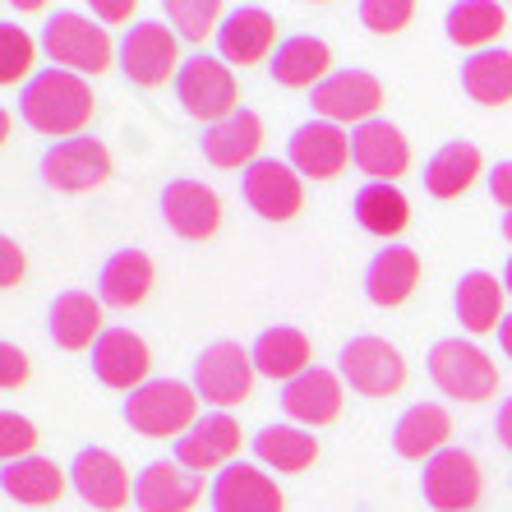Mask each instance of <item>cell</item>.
I'll return each mask as SVG.
<instances>
[{
	"mask_svg": "<svg viewBox=\"0 0 512 512\" xmlns=\"http://www.w3.org/2000/svg\"><path fill=\"white\" fill-rule=\"evenodd\" d=\"M97 97L84 84V74L74 70H42L33 74L19 93V120L37 134H51V139H79L88 120H93Z\"/></svg>",
	"mask_w": 512,
	"mask_h": 512,
	"instance_id": "6da1fadb",
	"label": "cell"
},
{
	"mask_svg": "<svg viewBox=\"0 0 512 512\" xmlns=\"http://www.w3.org/2000/svg\"><path fill=\"white\" fill-rule=\"evenodd\" d=\"M125 425L139 429L143 439H167V434H190L199 420V393L194 383L180 379H148L143 388H134L120 406Z\"/></svg>",
	"mask_w": 512,
	"mask_h": 512,
	"instance_id": "7a4b0ae2",
	"label": "cell"
},
{
	"mask_svg": "<svg viewBox=\"0 0 512 512\" xmlns=\"http://www.w3.org/2000/svg\"><path fill=\"white\" fill-rule=\"evenodd\" d=\"M42 51L51 56L56 70L74 74H102L111 70V37L107 28L79 10H56L42 28Z\"/></svg>",
	"mask_w": 512,
	"mask_h": 512,
	"instance_id": "3957f363",
	"label": "cell"
},
{
	"mask_svg": "<svg viewBox=\"0 0 512 512\" xmlns=\"http://www.w3.org/2000/svg\"><path fill=\"white\" fill-rule=\"evenodd\" d=\"M429 379H434L439 393L457 397V402H485V397L499 393L494 360L476 342H462V337H443V342L429 346Z\"/></svg>",
	"mask_w": 512,
	"mask_h": 512,
	"instance_id": "277c9868",
	"label": "cell"
},
{
	"mask_svg": "<svg viewBox=\"0 0 512 512\" xmlns=\"http://www.w3.org/2000/svg\"><path fill=\"white\" fill-rule=\"evenodd\" d=\"M176 97H180V107H185V116L208 120V125H217V120H227L240 111L236 74L217 56H208V51H194L190 60H180Z\"/></svg>",
	"mask_w": 512,
	"mask_h": 512,
	"instance_id": "5b68a950",
	"label": "cell"
},
{
	"mask_svg": "<svg viewBox=\"0 0 512 512\" xmlns=\"http://www.w3.org/2000/svg\"><path fill=\"white\" fill-rule=\"evenodd\" d=\"M254 374L259 370H254V360L245 346L213 342L194 356V393H199L208 406H217V411H227V406H240L250 397Z\"/></svg>",
	"mask_w": 512,
	"mask_h": 512,
	"instance_id": "8992f818",
	"label": "cell"
},
{
	"mask_svg": "<svg viewBox=\"0 0 512 512\" xmlns=\"http://www.w3.org/2000/svg\"><path fill=\"white\" fill-rule=\"evenodd\" d=\"M42 185L56 194H88L97 185H107L111 176V153L102 139H60L42 153Z\"/></svg>",
	"mask_w": 512,
	"mask_h": 512,
	"instance_id": "52a82bcc",
	"label": "cell"
},
{
	"mask_svg": "<svg viewBox=\"0 0 512 512\" xmlns=\"http://www.w3.org/2000/svg\"><path fill=\"white\" fill-rule=\"evenodd\" d=\"M337 374L351 383L360 397H393L406 383V360L393 342L383 337H351L337 356Z\"/></svg>",
	"mask_w": 512,
	"mask_h": 512,
	"instance_id": "ba28073f",
	"label": "cell"
},
{
	"mask_svg": "<svg viewBox=\"0 0 512 512\" xmlns=\"http://www.w3.org/2000/svg\"><path fill=\"white\" fill-rule=\"evenodd\" d=\"M116 60H120V74H125L134 88L167 84V74H180L176 33H171L167 24H157V19H143V24L125 28Z\"/></svg>",
	"mask_w": 512,
	"mask_h": 512,
	"instance_id": "9c48e42d",
	"label": "cell"
},
{
	"mask_svg": "<svg viewBox=\"0 0 512 512\" xmlns=\"http://www.w3.org/2000/svg\"><path fill=\"white\" fill-rule=\"evenodd\" d=\"M420 494L434 512H466L480 499V462L466 448H443L420 471Z\"/></svg>",
	"mask_w": 512,
	"mask_h": 512,
	"instance_id": "30bf717a",
	"label": "cell"
},
{
	"mask_svg": "<svg viewBox=\"0 0 512 512\" xmlns=\"http://www.w3.org/2000/svg\"><path fill=\"white\" fill-rule=\"evenodd\" d=\"M286 162H291L296 176L333 180L351 162V139H346L342 125H333V120H305L286 139Z\"/></svg>",
	"mask_w": 512,
	"mask_h": 512,
	"instance_id": "8fae6325",
	"label": "cell"
},
{
	"mask_svg": "<svg viewBox=\"0 0 512 512\" xmlns=\"http://www.w3.org/2000/svg\"><path fill=\"white\" fill-rule=\"evenodd\" d=\"M240 199L250 203L263 222H291L300 213V203H305V190H300V176L291 171V162L259 157L240 176Z\"/></svg>",
	"mask_w": 512,
	"mask_h": 512,
	"instance_id": "7c38bea8",
	"label": "cell"
},
{
	"mask_svg": "<svg viewBox=\"0 0 512 512\" xmlns=\"http://www.w3.org/2000/svg\"><path fill=\"white\" fill-rule=\"evenodd\" d=\"M70 485L79 499L102 512H120L134 494L125 462L116 453H107V448H79L70 462Z\"/></svg>",
	"mask_w": 512,
	"mask_h": 512,
	"instance_id": "4fadbf2b",
	"label": "cell"
},
{
	"mask_svg": "<svg viewBox=\"0 0 512 512\" xmlns=\"http://www.w3.org/2000/svg\"><path fill=\"white\" fill-rule=\"evenodd\" d=\"M310 102H314V111H319V120H333V125L356 120V125H365V120H374V111L383 107V84L370 70H337L314 88Z\"/></svg>",
	"mask_w": 512,
	"mask_h": 512,
	"instance_id": "5bb4252c",
	"label": "cell"
},
{
	"mask_svg": "<svg viewBox=\"0 0 512 512\" xmlns=\"http://www.w3.org/2000/svg\"><path fill=\"white\" fill-rule=\"evenodd\" d=\"M157 208H162V222L180 240H208L222 227V199L203 180H167Z\"/></svg>",
	"mask_w": 512,
	"mask_h": 512,
	"instance_id": "9a60e30c",
	"label": "cell"
},
{
	"mask_svg": "<svg viewBox=\"0 0 512 512\" xmlns=\"http://www.w3.org/2000/svg\"><path fill=\"white\" fill-rule=\"evenodd\" d=\"M351 162H356L374 185H393V180L406 176V167H411V143H406V134L397 130V125H388V120H365V125H356V134H351Z\"/></svg>",
	"mask_w": 512,
	"mask_h": 512,
	"instance_id": "2e32d148",
	"label": "cell"
},
{
	"mask_svg": "<svg viewBox=\"0 0 512 512\" xmlns=\"http://www.w3.org/2000/svg\"><path fill=\"white\" fill-rule=\"evenodd\" d=\"M208 503H213V512H282V489L259 466L231 462L213 476Z\"/></svg>",
	"mask_w": 512,
	"mask_h": 512,
	"instance_id": "e0dca14e",
	"label": "cell"
},
{
	"mask_svg": "<svg viewBox=\"0 0 512 512\" xmlns=\"http://www.w3.org/2000/svg\"><path fill=\"white\" fill-rule=\"evenodd\" d=\"M240 425L227 416V411H213V416H199L190 434L176 439V462L194 476L203 471H217V466H231V457L240 453Z\"/></svg>",
	"mask_w": 512,
	"mask_h": 512,
	"instance_id": "ac0fdd59",
	"label": "cell"
},
{
	"mask_svg": "<svg viewBox=\"0 0 512 512\" xmlns=\"http://www.w3.org/2000/svg\"><path fill=\"white\" fill-rule=\"evenodd\" d=\"M148 365H153V356H148L143 337L130 333V328H107L93 346V379L107 383V388H125V393L143 388Z\"/></svg>",
	"mask_w": 512,
	"mask_h": 512,
	"instance_id": "d6986e66",
	"label": "cell"
},
{
	"mask_svg": "<svg viewBox=\"0 0 512 512\" xmlns=\"http://www.w3.org/2000/svg\"><path fill=\"white\" fill-rule=\"evenodd\" d=\"M203 499V476L180 462H148L134 476V508L139 512H190Z\"/></svg>",
	"mask_w": 512,
	"mask_h": 512,
	"instance_id": "ffe728a7",
	"label": "cell"
},
{
	"mask_svg": "<svg viewBox=\"0 0 512 512\" xmlns=\"http://www.w3.org/2000/svg\"><path fill=\"white\" fill-rule=\"evenodd\" d=\"M273 42H277V24L263 5H236V10L222 19V28H217V51H222V60H231V65H259V60L273 51Z\"/></svg>",
	"mask_w": 512,
	"mask_h": 512,
	"instance_id": "44dd1931",
	"label": "cell"
},
{
	"mask_svg": "<svg viewBox=\"0 0 512 512\" xmlns=\"http://www.w3.org/2000/svg\"><path fill=\"white\" fill-rule=\"evenodd\" d=\"M282 411L296 425H328V420H337V411H342V374L310 365L300 379H291L282 388Z\"/></svg>",
	"mask_w": 512,
	"mask_h": 512,
	"instance_id": "7402d4cb",
	"label": "cell"
},
{
	"mask_svg": "<svg viewBox=\"0 0 512 512\" xmlns=\"http://www.w3.org/2000/svg\"><path fill=\"white\" fill-rule=\"evenodd\" d=\"M259 148H263V120L245 107H240L236 116L217 120V125L203 130V157L222 171H231V167L250 171L254 162H259Z\"/></svg>",
	"mask_w": 512,
	"mask_h": 512,
	"instance_id": "603a6c76",
	"label": "cell"
},
{
	"mask_svg": "<svg viewBox=\"0 0 512 512\" xmlns=\"http://www.w3.org/2000/svg\"><path fill=\"white\" fill-rule=\"evenodd\" d=\"M448 434H453V416H448L439 402H416L397 416L393 453L406 457V462H429L434 453L448 448Z\"/></svg>",
	"mask_w": 512,
	"mask_h": 512,
	"instance_id": "cb8c5ba5",
	"label": "cell"
},
{
	"mask_svg": "<svg viewBox=\"0 0 512 512\" xmlns=\"http://www.w3.org/2000/svg\"><path fill=\"white\" fill-rule=\"evenodd\" d=\"M47 333L60 351L97 346V337L107 333V328H102V300L88 296V291H60L47 310Z\"/></svg>",
	"mask_w": 512,
	"mask_h": 512,
	"instance_id": "d4e9b609",
	"label": "cell"
},
{
	"mask_svg": "<svg viewBox=\"0 0 512 512\" xmlns=\"http://www.w3.org/2000/svg\"><path fill=\"white\" fill-rule=\"evenodd\" d=\"M416 282H420V254L411 250V245H388V250H379L370 259V268H365V296H370L379 310L406 305L411 291H416Z\"/></svg>",
	"mask_w": 512,
	"mask_h": 512,
	"instance_id": "484cf974",
	"label": "cell"
},
{
	"mask_svg": "<svg viewBox=\"0 0 512 512\" xmlns=\"http://www.w3.org/2000/svg\"><path fill=\"white\" fill-rule=\"evenodd\" d=\"M153 259L143 250H116L107 263H102V273H97V300L111 305V310H134L148 300L153 291Z\"/></svg>",
	"mask_w": 512,
	"mask_h": 512,
	"instance_id": "4316f807",
	"label": "cell"
},
{
	"mask_svg": "<svg viewBox=\"0 0 512 512\" xmlns=\"http://www.w3.org/2000/svg\"><path fill=\"white\" fill-rule=\"evenodd\" d=\"M328 65H333L328 42L310 33H296V37H286V42H277L273 60H268V74L282 88H319L328 79Z\"/></svg>",
	"mask_w": 512,
	"mask_h": 512,
	"instance_id": "83f0119b",
	"label": "cell"
},
{
	"mask_svg": "<svg viewBox=\"0 0 512 512\" xmlns=\"http://www.w3.org/2000/svg\"><path fill=\"white\" fill-rule=\"evenodd\" d=\"M310 337L300 333V328H291V323H277V328H263L259 337H254L250 346V360L254 370L263 374V379H300V374L310 370Z\"/></svg>",
	"mask_w": 512,
	"mask_h": 512,
	"instance_id": "f1b7e54d",
	"label": "cell"
},
{
	"mask_svg": "<svg viewBox=\"0 0 512 512\" xmlns=\"http://www.w3.org/2000/svg\"><path fill=\"white\" fill-rule=\"evenodd\" d=\"M453 310L466 333H494L503 323V286L494 273H462L453 286Z\"/></svg>",
	"mask_w": 512,
	"mask_h": 512,
	"instance_id": "f546056e",
	"label": "cell"
},
{
	"mask_svg": "<svg viewBox=\"0 0 512 512\" xmlns=\"http://www.w3.org/2000/svg\"><path fill=\"white\" fill-rule=\"evenodd\" d=\"M480 148L476 143H462V139H453V143H443L439 153L425 162V194L429 199H457V194H466L471 185H476V176H480Z\"/></svg>",
	"mask_w": 512,
	"mask_h": 512,
	"instance_id": "4dcf8cb0",
	"label": "cell"
},
{
	"mask_svg": "<svg viewBox=\"0 0 512 512\" xmlns=\"http://www.w3.org/2000/svg\"><path fill=\"white\" fill-rule=\"evenodd\" d=\"M254 457L263 466H273L282 476H300V471H310L314 457H319V439L305 434L300 425H263L254 434Z\"/></svg>",
	"mask_w": 512,
	"mask_h": 512,
	"instance_id": "1f68e13d",
	"label": "cell"
},
{
	"mask_svg": "<svg viewBox=\"0 0 512 512\" xmlns=\"http://www.w3.org/2000/svg\"><path fill=\"white\" fill-rule=\"evenodd\" d=\"M0 485L14 503H28V508H47L65 494V471L47 457H19V462H5L0 471Z\"/></svg>",
	"mask_w": 512,
	"mask_h": 512,
	"instance_id": "d6a6232c",
	"label": "cell"
},
{
	"mask_svg": "<svg viewBox=\"0 0 512 512\" xmlns=\"http://www.w3.org/2000/svg\"><path fill=\"white\" fill-rule=\"evenodd\" d=\"M462 93L480 107H503L512 102V51L489 47L471 51L462 65Z\"/></svg>",
	"mask_w": 512,
	"mask_h": 512,
	"instance_id": "836d02e7",
	"label": "cell"
},
{
	"mask_svg": "<svg viewBox=\"0 0 512 512\" xmlns=\"http://www.w3.org/2000/svg\"><path fill=\"white\" fill-rule=\"evenodd\" d=\"M351 213H356V222L370 236H397V231H406V222H411V203H406V194L397 190V185H360L356 199H351Z\"/></svg>",
	"mask_w": 512,
	"mask_h": 512,
	"instance_id": "e575fe53",
	"label": "cell"
},
{
	"mask_svg": "<svg viewBox=\"0 0 512 512\" xmlns=\"http://www.w3.org/2000/svg\"><path fill=\"white\" fill-rule=\"evenodd\" d=\"M503 5H494V0H457V5H448V14H443V28H448V42H457V47H471V51H489V42L503 33Z\"/></svg>",
	"mask_w": 512,
	"mask_h": 512,
	"instance_id": "d590c367",
	"label": "cell"
},
{
	"mask_svg": "<svg viewBox=\"0 0 512 512\" xmlns=\"http://www.w3.org/2000/svg\"><path fill=\"white\" fill-rule=\"evenodd\" d=\"M217 0H171L167 5V24L176 28L180 37H190V42H203L208 33H217L222 28V19H217Z\"/></svg>",
	"mask_w": 512,
	"mask_h": 512,
	"instance_id": "8d00e7d4",
	"label": "cell"
},
{
	"mask_svg": "<svg viewBox=\"0 0 512 512\" xmlns=\"http://www.w3.org/2000/svg\"><path fill=\"white\" fill-rule=\"evenodd\" d=\"M33 65V37L14 24H0V79L14 84L19 74H28Z\"/></svg>",
	"mask_w": 512,
	"mask_h": 512,
	"instance_id": "74e56055",
	"label": "cell"
},
{
	"mask_svg": "<svg viewBox=\"0 0 512 512\" xmlns=\"http://www.w3.org/2000/svg\"><path fill=\"white\" fill-rule=\"evenodd\" d=\"M411 14H416L411 0H360V24L370 33H402Z\"/></svg>",
	"mask_w": 512,
	"mask_h": 512,
	"instance_id": "f35d334b",
	"label": "cell"
},
{
	"mask_svg": "<svg viewBox=\"0 0 512 512\" xmlns=\"http://www.w3.org/2000/svg\"><path fill=\"white\" fill-rule=\"evenodd\" d=\"M33 443H37L33 420L14 416V411H5V416H0V453H5V462L28 457V453H33Z\"/></svg>",
	"mask_w": 512,
	"mask_h": 512,
	"instance_id": "ab89813d",
	"label": "cell"
},
{
	"mask_svg": "<svg viewBox=\"0 0 512 512\" xmlns=\"http://www.w3.org/2000/svg\"><path fill=\"white\" fill-rule=\"evenodd\" d=\"M0 360H5V374H0V383H5V388H19V383L28 379V356L24 351H19V346H0Z\"/></svg>",
	"mask_w": 512,
	"mask_h": 512,
	"instance_id": "60d3db41",
	"label": "cell"
},
{
	"mask_svg": "<svg viewBox=\"0 0 512 512\" xmlns=\"http://www.w3.org/2000/svg\"><path fill=\"white\" fill-rule=\"evenodd\" d=\"M489 194H494V203H503L512 213V162H494L489 167Z\"/></svg>",
	"mask_w": 512,
	"mask_h": 512,
	"instance_id": "b9f144b4",
	"label": "cell"
},
{
	"mask_svg": "<svg viewBox=\"0 0 512 512\" xmlns=\"http://www.w3.org/2000/svg\"><path fill=\"white\" fill-rule=\"evenodd\" d=\"M0 254H5V277H0V282L19 286V277H24V254H19V245H14V240H0Z\"/></svg>",
	"mask_w": 512,
	"mask_h": 512,
	"instance_id": "7bdbcfd3",
	"label": "cell"
},
{
	"mask_svg": "<svg viewBox=\"0 0 512 512\" xmlns=\"http://www.w3.org/2000/svg\"><path fill=\"white\" fill-rule=\"evenodd\" d=\"M134 5H116V0H97L93 5V19H107V24H130Z\"/></svg>",
	"mask_w": 512,
	"mask_h": 512,
	"instance_id": "ee69618b",
	"label": "cell"
},
{
	"mask_svg": "<svg viewBox=\"0 0 512 512\" xmlns=\"http://www.w3.org/2000/svg\"><path fill=\"white\" fill-rule=\"evenodd\" d=\"M494 434H499V443L512 453V397H503L499 406V416H494Z\"/></svg>",
	"mask_w": 512,
	"mask_h": 512,
	"instance_id": "f6af8a7d",
	"label": "cell"
},
{
	"mask_svg": "<svg viewBox=\"0 0 512 512\" xmlns=\"http://www.w3.org/2000/svg\"><path fill=\"white\" fill-rule=\"evenodd\" d=\"M499 346H503V356L512 360V314H508V319L499 323Z\"/></svg>",
	"mask_w": 512,
	"mask_h": 512,
	"instance_id": "bcb514c9",
	"label": "cell"
},
{
	"mask_svg": "<svg viewBox=\"0 0 512 512\" xmlns=\"http://www.w3.org/2000/svg\"><path fill=\"white\" fill-rule=\"evenodd\" d=\"M503 291L512 296V254H508V268H503Z\"/></svg>",
	"mask_w": 512,
	"mask_h": 512,
	"instance_id": "7dc6e473",
	"label": "cell"
},
{
	"mask_svg": "<svg viewBox=\"0 0 512 512\" xmlns=\"http://www.w3.org/2000/svg\"><path fill=\"white\" fill-rule=\"evenodd\" d=\"M503 240H512V213H503Z\"/></svg>",
	"mask_w": 512,
	"mask_h": 512,
	"instance_id": "c3c4849f",
	"label": "cell"
}]
</instances>
